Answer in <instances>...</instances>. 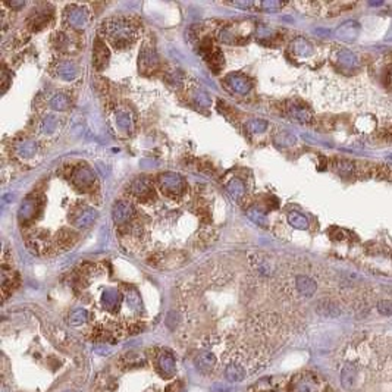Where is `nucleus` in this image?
<instances>
[{"label": "nucleus", "mask_w": 392, "mask_h": 392, "mask_svg": "<svg viewBox=\"0 0 392 392\" xmlns=\"http://www.w3.org/2000/svg\"><path fill=\"white\" fill-rule=\"evenodd\" d=\"M100 31L116 49H125L133 45L137 37L136 25L122 16L103 21Z\"/></svg>", "instance_id": "obj_1"}, {"label": "nucleus", "mask_w": 392, "mask_h": 392, "mask_svg": "<svg viewBox=\"0 0 392 392\" xmlns=\"http://www.w3.org/2000/svg\"><path fill=\"white\" fill-rule=\"evenodd\" d=\"M159 187H160V190L163 191L165 196L177 198L184 193L185 182H184V178L181 175L167 172V173H162L159 177Z\"/></svg>", "instance_id": "obj_2"}, {"label": "nucleus", "mask_w": 392, "mask_h": 392, "mask_svg": "<svg viewBox=\"0 0 392 392\" xmlns=\"http://www.w3.org/2000/svg\"><path fill=\"white\" fill-rule=\"evenodd\" d=\"M71 181L75 185L78 190L81 191H91L96 185V178H94V173L91 172L90 167L87 166H78L72 170L71 173Z\"/></svg>", "instance_id": "obj_3"}, {"label": "nucleus", "mask_w": 392, "mask_h": 392, "mask_svg": "<svg viewBox=\"0 0 392 392\" xmlns=\"http://www.w3.org/2000/svg\"><path fill=\"white\" fill-rule=\"evenodd\" d=\"M65 22L76 30L85 28L89 24V12L82 6L71 5L65 9Z\"/></svg>", "instance_id": "obj_4"}, {"label": "nucleus", "mask_w": 392, "mask_h": 392, "mask_svg": "<svg viewBox=\"0 0 392 392\" xmlns=\"http://www.w3.org/2000/svg\"><path fill=\"white\" fill-rule=\"evenodd\" d=\"M129 191L134 197H137L141 201H150L154 198V190L153 184L149 178H137L129 185Z\"/></svg>", "instance_id": "obj_5"}, {"label": "nucleus", "mask_w": 392, "mask_h": 392, "mask_svg": "<svg viewBox=\"0 0 392 392\" xmlns=\"http://www.w3.org/2000/svg\"><path fill=\"white\" fill-rule=\"evenodd\" d=\"M159 66V58L151 46H144L140 52V71L144 74L154 72Z\"/></svg>", "instance_id": "obj_6"}, {"label": "nucleus", "mask_w": 392, "mask_h": 392, "mask_svg": "<svg viewBox=\"0 0 392 392\" xmlns=\"http://www.w3.org/2000/svg\"><path fill=\"white\" fill-rule=\"evenodd\" d=\"M134 213H136L134 206L126 200H121V201L115 203V206L112 209V217L116 225H122V224H128L133 219Z\"/></svg>", "instance_id": "obj_7"}, {"label": "nucleus", "mask_w": 392, "mask_h": 392, "mask_svg": "<svg viewBox=\"0 0 392 392\" xmlns=\"http://www.w3.org/2000/svg\"><path fill=\"white\" fill-rule=\"evenodd\" d=\"M156 367H157V372L163 377L173 376L177 372V363H175L173 354L166 350L162 351L156 359Z\"/></svg>", "instance_id": "obj_8"}, {"label": "nucleus", "mask_w": 392, "mask_h": 392, "mask_svg": "<svg viewBox=\"0 0 392 392\" xmlns=\"http://www.w3.org/2000/svg\"><path fill=\"white\" fill-rule=\"evenodd\" d=\"M225 82L231 90L238 94H247L253 87L251 79L247 78L244 74H229L225 78Z\"/></svg>", "instance_id": "obj_9"}, {"label": "nucleus", "mask_w": 392, "mask_h": 392, "mask_svg": "<svg viewBox=\"0 0 392 392\" xmlns=\"http://www.w3.org/2000/svg\"><path fill=\"white\" fill-rule=\"evenodd\" d=\"M110 58L109 49L102 40H96L94 49H93V63L97 69H103Z\"/></svg>", "instance_id": "obj_10"}, {"label": "nucleus", "mask_w": 392, "mask_h": 392, "mask_svg": "<svg viewBox=\"0 0 392 392\" xmlns=\"http://www.w3.org/2000/svg\"><path fill=\"white\" fill-rule=\"evenodd\" d=\"M55 74L65 81H72L78 74V68L72 61H59L55 65Z\"/></svg>", "instance_id": "obj_11"}, {"label": "nucleus", "mask_w": 392, "mask_h": 392, "mask_svg": "<svg viewBox=\"0 0 392 392\" xmlns=\"http://www.w3.org/2000/svg\"><path fill=\"white\" fill-rule=\"evenodd\" d=\"M122 301L121 292L115 288H107L105 292L102 294V304L106 310H116L119 307Z\"/></svg>", "instance_id": "obj_12"}, {"label": "nucleus", "mask_w": 392, "mask_h": 392, "mask_svg": "<svg viewBox=\"0 0 392 392\" xmlns=\"http://www.w3.org/2000/svg\"><path fill=\"white\" fill-rule=\"evenodd\" d=\"M116 123H118V126L121 128L122 131H125V133H133L134 128H136V118H134V115H133L131 110L121 109V110L116 113Z\"/></svg>", "instance_id": "obj_13"}, {"label": "nucleus", "mask_w": 392, "mask_h": 392, "mask_svg": "<svg viewBox=\"0 0 392 392\" xmlns=\"http://www.w3.org/2000/svg\"><path fill=\"white\" fill-rule=\"evenodd\" d=\"M96 219H97V211L94 209H85V210L78 211L72 222L76 228H89L94 224Z\"/></svg>", "instance_id": "obj_14"}, {"label": "nucleus", "mask_w": 392, "mask_h": 392, "mask_svg": "<svg viewBox=\"0 0 392 392\" xmlns=\"http://www.w3.org/2000/svg\"><path fill=\"white\" fill-rule=\"evenodd\" d=\"M38 210V200L35 198H28L19 209V219L22 222H27V221H31L35 213Z\"/></svg>", "instance_id": "obj_15"}, {"label": "nucleus", "mask_w": 392, "mask_h": 392, "mask_svg": "<svg viewBox=\"0 0 392 392\" xmlns=\"http://www.w3.org/2000/svg\"><path fill=\"white\" fill-rule=\"evenodd\" d=\"M295 284H297V289L300 291V294L306 295V297H312L316 292V282L309 276H297Z\"/></svg>", "instance_id": "obj_16"}, {"label": "nucleus", "mask_w": 392, "mask_h": 392, "mask_svg": "<svg viewBox=\"0 0 392 392\" xmlns=\"http://www.w3.org/2000/svg\"><path fill=\"white\" fill-rule=\"evenodd\" d=\"M317 313L325 317H338L341 315V309L331 300H322L317 302Z\"/></svg>", "instance_id": "obj_17"}, {"label": "nucleus", "mask_w": 392, "mask_h": 392, "mask_svg": "<svg viewBox=\"0 0 392 392\" xmlns=\"http://www.w3.org/2000/svg\"><path fill=\"white\" fill-rule=\"evenodd\" d=\"M196 367L200 372H210L216 366V356L213 353H203L197 356Z\"/></svg>", "instance_id": "obj_18"}, {"label": "nucleus", "mask_w": 392, "mask_h": 392, "mask_svg": "<svg viewBox=\"0 0 392 392\" xmlns=\"http://www.w3.org/2000/svg\"><path fill=\"white\" fill-rule=\"evenodd\" d=\"M225 376L231 382H241L247 376V370L244 369V366H241V364L232 363V364H229L225 369Z\"/></svg>", "instance_id": "obj_19"}, {"label": "nucleus", "mask_w": 392, "mask_h": 392, "mask_svg": "<svg viewBox=\"0 0 392 392\" xmlns=\"http://www.w3.org/2000/svg\"><path fill=\"white\" fill-rule=\"evenodd\" d=\"M289 110V115L292 119L295 121L301 122V123H306V122L312 121V112L306 107V106H298V105H292L288 107Z\"/></svg>", "instance_id": "obj_20"}, {"label": "nucleus", "mask_w": 392, "mask_h": 392, "mask_svg": "<svg viewBox=\"0 0 392 392\" xmlns=\"http://www.w3.org/2000/svg\"><path fill=\"white\" fill-rule=\"evenodd\" d=\"M289 392H316V383H315V380H312L309 377L295 379V380H292Z\"/></svg>", "instance_id": "obj_21"}, {"label": "nucleus", "mask_w": 392, "mask_h": 392, "mask_svg": "<svg viewBox=\"0 0 392 392\" xmlns=\"http://www.w3.org/2000/svg\"><path fill=\"white\" fill-rule=\"evenodd\" d=\"M357 32H359L357 22L350 21V22H345L344 25H341V27L336 30V35H338L339 38H344V40H353V38L357 37Z\"/></svg>", "instance_id": "obj_22"}, {"label": "nucleus", "mask_w": 392, "mask_h": 392, "mask_svg": "<svg viewBox=\"0 0 392 392\" xmlns=\"http://www.w3.org/2000/svg\"><path fill=\"white\" fill-rule=\"evenodd\" d=\"M356 377H357V370L354 366H350L347 364L342 372H341V382H342V386L347 388V389H353V386L356 385Z\"/></svg>", "instance_id": "obj_23"}, {"label": "nucleus", "mask_w": 392, "mask_h": 392, "mask_svg": "<svg viewBox=\"0 0 392 392\" xmlns=\"http://www.w3.org/2000/svg\"><path fill=\"white\" fill-rule=\"evenodd\" d=\"M228 188V193L232 196V198H235V200H241L242 197L245 196V185H244V182L240 180V178H234V180H231L229 184L227 185Z\"/></svg>", "instance_id": "obj_24"}, {"label": "nucleus", "mask_w": 392, "mask_h": 392, "mask_svg": "<svg viewBox=\"0 0 392 392\" xmlns=\"http://www.w3.org/2000/svg\"><path fill=\"white\" fill-rule=\"evenodd\" d=\"M288 222L291 224V227L297 228V229H307L309 228V219L298 211H289L288 213Z\"/></svg>", "instance_id": "obj_25"}, {"label": "nucleus", "mask_w": 392, "mask_h": 392, "mask_svg": "<svg viewBox=\"0 0 392 392\" xmlns=\"http://www.w3.org/2000/svg\"><path fill=\"white\" fill-rule=\"evenodd\" d=\"M292 50L298 56H309V55H312V45L307 40L300 37L292 43Z\"/></svg>", "instance_id": "obj_26"}, {"label": "nucleus", "mask_w": 392, "mask_h": 392, "mask_svg": "<svg viewBox=\"0 0 392 392\" xmlns=\"http://www.w3.org/2000/svg\"><path fill=\"white\" fill-rule=\"evenodd\" d=\"M69 105H71L69 97L66 94H63V93H58V94H55L50 99V106L53 109H56V110H66L69 107Z\"/></svg>", "instance_id": "obj_27"}, {"label": "nucleus", "mask_w": 392, "mask_h": 392, "mask_svg": "<svg viewBox=\"0 0 392 392\" xmlns=\"http://www.w3.org/2000/svg\"><path fill=\"white\" fill-rule=\"evenodd\" d=\"M49 22V15L43 12H37L30 18V27L32 31L41 30L43 27H46V24Z\"/></svg>", "instance_id": "obj_28"}, {"label": "nucleus", "mask_w": 392, "mask_h": 392, "mask_svg": "<svg viewBox=\"0 0 392 392\" xmlns=\"http://www.w3.org/2000/svg\"><path fill=\"white\" fill-rule=\"evenodd\" d=\"M335 169L342 177H353L356 173V165L348 160H338L335 165Z\"/></svg>", "instance_id": "obj_29"}, {"label": "nucleus", "mask_w": 392, "mask_h": 392, "mask_svg": "<svg viewBox=\"0 0 392 392\" xmlns=\"http://www.w3.org/2000/svg\"><path fill=\"white\" fill-rule=\"evenodd\" d=\"M247 216H248L254 224L260 225V227H266V224H268V217H266L265 211H262L258 207H250V209L247 210Z\"/></svg>", "instance_id": "obj_30"}, {"label": "nucleus", "mask_w": 392, "mask_h": 392, "mask_svg": "<svg viewBox=\"0 0 392 392\" xmlns=\"http://www.w3.org/2000/svg\"><path fill=\"white\" fill-rule=\"evenodd\" d=\"M191 96H193V100L198 106H204V107L211 106V99L209 97V94L206 91L201 90V89H194V90L191 91Z\"/></svg>", "instance_id": "obj_31"}, {"label": "nucleus", "mask_w": 392, "mask_h": 392, "mask_svg": "<svg viewBox=\"0 0 392 392\" xmlns=\"http://www.w3.org/2000/svg\"><path fill=\"white\" fill-rule=\"evenodd\" d=\"M87 319H89V313H87L85 309H75V310L71 313V316H69V323H71L72 326H79V325H82Z\"/></svg>", "instance_id": "obj_32"}, {"label": "nucleus", "mask_w": 392, "mask_h": 392, "mask_svg": "<svg viewBox=\"0 0 392 392\" xmlns=\"http://www.w3.org/2000/svg\"><path fill=\"white\" fill-rule=\"evenodd\" d=\"M58 242L63 248L71 247L72 242H74V234L71 231H68V229H62L61 232H59V237H58Z\"/></svg>", "instance_id": "obj_33"}, {"label": "nucleus", "mask_w": 392, "mask_h": 392, "mask_svg": "<svg viewBox=\"0 0 392 392\" xmlns=\"http://www.w3.org/2000/svg\"><path fill=\"white\" fill-rule=\"evenodd\" d=\"M338 61L341 62L345 68H353L356 65V56L348 50H341L338 53Z\"/></svg>", "instance_id": "obj_34"}, {"label": "nucleus", "mask_w": 392, "mask_h": 392, "mask_svg": "<svg viewBox=\"0 0 392 392\" xmlns=\"http://www.w3.org/2000/svg\"><path fill=\"white\" fill-rule=\"evenodd\" d=\"M268 128V122L263 121V119H251V121L247 122V129L250 133H263L265 129Z\"/></svg>", "instance_id": "obj_35"}, {"label": "nucleus", "mask_w": 392, "mask_h": 392, "mask_svg": "<svg viewBox=\"0 0 392 392\" xmlns=\"http://www.w3.org/2000/svg\"><path fill=\"white\" fill-rule=\"evenodd\" d=\"M126 301L131 306V309H134V310H140L141 309V298H140V295H138V292H137L136 289L128 291Z\"/></svg>", "instance_id": "obj_36"}, {"label": "nucleus", "mask_w": 392, "mask_h": 392, "mask_svg": "<svg viewBox=\"0 0 392 392\" xmlns=\"http://www.w3.org/2000/svg\"><path fill=\"white\" fill-rule=\"evenodd\" d=\"M284 5H285V3H282V2L268 0V2H262V3H258V8H260V9H263V11H266V12H275V11H278V9L284 8Z\"/></svg>", "instance_id": "obj_37"}, {"label": "nucleus", "mask_w": 392, "mask_h": 392, "mask_svg": "<svg viewBox=\"0 0 392 392\" xmlns=\"http://www.w3.org/2000/svg\"><path fill=\"white\" fill-rule=\"evenodd\" d=\"M18 151H19L24 157H30V156H32V154L37 151V144H35L34 141H27V143H24V144L19 146Z\"/></svg>", "instance_id": "obj_38"}, {"label": "nucleus", "mask_w": 392, "mask_h": 392, "mask_svg": "<svg viewBox=\"0 0 392 392\" xmlns=\"http://www.w3.org/2000/svg\"><path fill=\"white\" fill-rule=\"evenodd\" d=\"M56 125H58V119H56V116H53V115H49V116H46L43 122H41V129L45 131V133H50V131H53L55 128H56Z\"/></svg>", "instance_id": "obj_39"}, {"label": "nucleus", "mask_w": 392, "mask_h": 392, "mask_svg": "<svg viewBox=\"0 0 392 392\" xmlns=\"http://www.w3.org/2000/svg\"><path fill=\"white\" fill-rule=\"evenodd\" d=\"M377 312L383 316H391L392 315V301L389 300H382L377 302Z\"/></svg>", "instance_id": "obj_40"}, {"label": "nucleus", "mask_w": 392, "mask_h": 392, "mask_svg": "<svg viewBox=\"0 0 392 392\" xmlns=\"http://www.w3.org/2000/svg\"><path fill=\"white\" fill-rule=\"evenodd\" d=\"M182 78H184V75H182L180 69H172V71L167 74V76H166L167 82H170V84H177V85H178V84H181Z\"/></svg>", "instance_id": "obj_41"}, {"label": "nucleus", "mask_w": 392, "mask_h": 392, "mask_svg": "<svg viewBox=\"0 0 392 392\" xmlns=\"http://www.w3.org/2000/svg\"><path fill=\"white\" fill-rule=\"evenodd\" d=\"M272 30L269 27H266V25H258V28H257V38H266V37H271Z\"/></svg>", "instance_id": "obj_42"}, {"label": "nucleus", "mask_w": 392, "mask_h": 392, "mask_svg": "<svg viewBox=\"0 0 392 392\" xmlns=\"http://www.w3.org/2000/svg\"><path fill=\"white\" fill-rule=\"evenodd\" d=\"M231 389L228 388V386H224V385H216V386H213V389L211 392H229Z\"/></svg>", "instance_id": "obj_43"}, {"label": "nucleus", "mask_w": 392, "mask_h": 392, "mask_svg": "<svg viewBox=\"0 0 392 392\" xmlns=\"http://www.w3.org/2000/svg\"><path fill=\"white\" fill-rule=\"evenodd\" d=\"M167 392H182V389L180 388L178 383H173V385H170V386L167 388Z\"/></svg>", "instance_id": "obj_44"}, {"label": "nucleus", "mask_w": 392, "mask_h": 392, "mask_svg": "<svg viewBox=\"0 0 392 392\" xmlns=\"http://www.w3.org/2000/svg\"><path fill=\"white\" fill-rule=\"evenodd\" d=\"M325 392H335V391H333L332 388H326V391H325Z\"/></svg>", "instance_id": "obj_45"}, {"label": "nucleus", "mask_w": 392, "mask_h": 392, "mask_svg": "<svg viewBox=\"0 0 392 392\" xmlns=\"http://www.w3.org/2000/svg\"><path fill=\"white\" fill-rule=\"evenodd\" d=\"M65 392H74V391H65Z\"/></svg>", "instance_id": "obj_46"}]
</instances>
